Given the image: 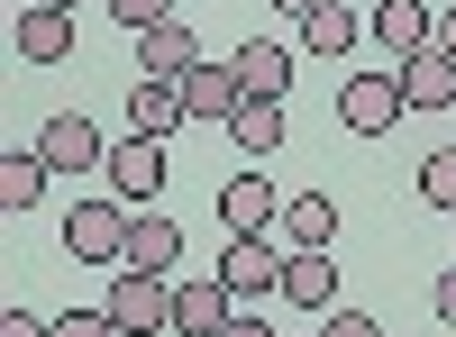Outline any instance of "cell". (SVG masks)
I'll return each instance as SVG.
<instances>
[{
	"mask_svg": "<svg viewBox=\"0 0 456 337\" xmlns=\"http://www.w3.org/2000/svg\"><path fill=\"white\" fill-rule=\"evenodd\" d=\"M128 219H137V210H128L119 192H110V201H73V210H64V246L83 255V265H119Z\"/></svg>",
	"mask_w": 456,
	"mask_h": 337,
	"instance_id": "6da1fadb",
	"label": "cell"
},
{
	"mask_svg": "<svg viewBox=\"0 0 456 337\" xmlns=\"http://www.w3.org/2000/svg\"><path fill=\"white\" fill-rule=\"evenodd\" d=\"M283 265H292V246H283V237H228V246H219V283L238 292V301L283 292Z\"/></svg>",
	"mask_w": 456,
	"mask_h": 337,
	"instance_id": "7a4b0ae2",
	"label": "cell"
},
{
	"mask_svg": "<svg viewBox=\"0 0 456 337\" xmlns=\"http://www.w3.org/2000/svg\"><path fill=\"white\" fill-rule=\"evenodd\" d=\"M402 73H347V92H338V128L347 137H384L393 119H402Z\"/></svg>",
	"mask_w": 456,
	"mask_h": 337,
	"instance_id": "3957f363",
	"label": "cell"
},
{
	"mask_svg": "<svg viewBox=\"0 0 456 337\" xmlns=\"http://www.w3.org/2000/svg\"><path fill=\"white\" fill-rule=\"evenodd\" d=\"M110 319H119V337H156V328H174V283L119 265V283H110Z\"/></svg>",
	"mask_w": 456,
	"mask_h": 337,
	"instance_id": "277c9868",
	"label": "cell"
},
{
	"mask_svg": "<svg viewBox=\"0 0 456 337\" xmlns=\"http://www.w3.org/2000/svg\"><path fill=\"white\" fill-rule=\"evenodd\" d=\"M37 156H46L55 173H101V164H110V146H101V128L83 119V109H55V119L37 128Z\"/></svg>",
	"mask_w": 456,
	"mask_h": 337,
	"instance_id": "5b68a950",
	"label": "cell"
},
{
	"mask_svg": "<svg viewBox=\"0 0 456 337\" xmlns=\"http://www.w3.org/2000/svg\"><path fill=\"white\" fill-rule=\"evenodd\" d=\"M101 173H110V192H119L128 210H146V201L165 192V146H156V137H119Z\"/></svg>",
	"mask_w": 456,
	"mask_h": 337,
	"instance_id": "8992f818",
	"label": "cell"
},
{
	"mask_svg": "<svg viewBox=\"0 0 456 337\" xmlns=\"http://www.w3.org/2000/svg\"><path fill=\"white\" fill-rule=\"evenodd\" d=\"M192 64H201V36L183 28V19H156V28H137V73H146V83H183Z\"/></svg>",
	"mask_w": 456,
	"mask_h": 337,
	"instance_id": "52a82bcc",
	"label": "cell"
},
{
	"mask_svg": "<svg viewBox=\"0 0 456 337\" xmlns=\"http://www.w3.org/2000/svg\"><path fill=\"white\" fill-rule=\"evenodd\" d=\"M274 182H265V173H228L219 182V229L228 237H265V229H274Z\"/></svg>",
	"mask_w": 456,
	"mask_h": 337,
	"instance_id": "ba28073f",
	"label": "cell"
},
{
	"mask_svg": "<svg viewBox=\"0 0 456 337\" xmlns=\"http://www.w3.org/2000/svg\"><path fill=\"white\" fill-rule=\"evenodd\" d=\"M228 73H238L247 100H283V92H292V46H274V36H247V46L228 55Z\"/></svg>",
	"mask_w": 456,
	"mask_h": 337,
	"instance_id": "9c48e42d",
	"label": "cell"
},
{
	"mask_svg": "<svg viewBox=\"0 0 456 337\" xmlns=\"http://www.w3.org/2000/svg\"><path fill=\"white\" fill-rule=\"evenodd\" d=\"M283 301H292V310H338V255H329V246H292Z\"/></svg>",
	"mask_w": 456,
	"mask_h": 337,
	"instance_id": "30bf717a",
	"label": "cell"
},
{
	"mask_svg": "<svg viewBox=\"0 0 456 337\" xmlns=\"http://www.w3.org/2000/svg\"><path fill=\"white\" fill-rule=\"evenodd\" d=\"M374 36H384L393 55H420V46H438V10L429 0H374V19H365Z\"/></svg>",
	"mask_w": 456,
	"mask_h": 337,
	"instance_id": "8fae6325",
	"label": "cell"
},
{
	"mask_svg": "<svg viewBox=\"0 0 456 337\" xmlns=\"http://www.w3.org/2000/svg\"><path fill=\"white\" fill-rule=\"evenodd\" d=\"M402 100H411V109H456V55H447V46L402 55Z\"/></svg>",
	"mask_w": 456,
	"mask_h": 337,
	"instance_id": "7c38bea8",
	"label": "cell"
},
{
	"mask_svg": "<svg viewBox=\"0 0 456 337\" xmlns=\"http://www.w3.org/2000/svg\"><path fill=\"white\" fill-rule=\"evenodd\" d=\"M174 255H183V229H174L165 210H137V219H128V246H119V265H128V274H165Z\"/></svg>",
	"mask_w": 456,
	"mask_h": 337,
	"instance_id": "4fadbf2b",
	"label": "cell"
},
{
	"mask_svg": "<svg viewBox=\"0 0 456 337\" xmlns=\"http://www.w3.org/2000/svg\"><path fill=\"white\" fill-rule=\"evenodd\" d=\"M228 319H238V292H228L219 274H210V283H183V292H174V328H183V337H219Z\"/></svg>",
	"mask_w": 456,
	"mask_h": 337,
	"instance_id": "5bb4252c",
	"label": "cell"
},
{
	"mask_svg": "<svg viewBox=\"0 0 456 337\" xmlns=\"http://www.w3.org/2000/svg\"><path fill=\"white\" fill-rule=\"evenodd\" d=\"M174 119H192V109H183V83H146L137 73V92H128V137H174Z\"/></svg>",
	"mask_w": 456,
	"mask_h": 337,
	"instance_id": "9a60e30c",
	"label": "cell"
},
{
	"mask_svg": "<svg viewBox=\"0 0 456 337\" xmlns=\"http://www.w3.org/2000/svg\"><path fill=\"white\" fill-rule=\"evenodd\" d=\"M238 100H247V92H238V73H228V64H192V73H183V109H192V119H219V128H228V119H238Z\"/></svg>",
	"mask_w": 456,
	"mask_h": 337,
	"instance_id": "2e32d148",
	"label": "cell"
},
{
	"mask_svg": "<svg viewBox=\"0 0 456 337\" xmlns=\"http://www.w3.org/2000/svg\"><path fill=\"white\" fill-rule=\"evenodd\" d=\"M10 46H19L28 64H64V55H73V19H64V10H19Z\"/></svg>",
	"mask_w": 456,
	"mask_h": 337,
	"instance_id": "e0dca14e",
	"label": "cell"
},
{
	"mask_svg": "<svg viewBox=\"0 0 456 337\" xmlns=\"http://www.w3.org/2000/svg\"><path fill=\"white\" fill-rule=\"evenodd\" d=\"M283 246H338V201H329V192L283 201Z\"/></svg>",
	"mask_w": 456,
	"mask_h": 337,
	"instance_id": "ac0fdd59",
	"label": "cell"
},
{
	"mask_svg": "<svg viewBox=\"0 0 456 337\" xmlns=\"http://www.w3.org/2000/svg\"><path fill=\"white\" fill-rule=\"evenodd\" d=\"M356 36H365V19L347 10V0H320V10L301 19V46H311V55H347Z\"/></svg>",
	"mask_w": 456,
	"mask_h": 337,
	"instance_id": "d6986e66",
	"label": "cell"
},
{
	"mask_svg": "<svg viewBox=\"0 0 456 337\" xmlns=\"http://www.w3.org/2000/svg\"><path fill=\"white\" fill-rule=\"evenodd\" d=\"M228 137H238V156H274L283 146V100H238Z\"/></svg>",
	"mask_w": 456,
	"mask_h": 337,
	"instance_id": "ffe728a7",
	"label": "cell"
},
{
	"mask_svg": "<svg viewBox=\"0 0 456 337\" xmlns=\"http://www.w3.org/2000/svg\"><path fill=\"white\" fill-rule=\"evenodd\" d=\"M46 156L37 146H19V156H0V210H37V192H46Z\"/></svg>",
	"mask_w": 456,
	"mask_h": 337,
	"instance_id": "44dd1931",
	"label": "cell"
},
{
	"mask_svg": "<svg viewBox=\"0 0 456 337\" xmlns=\"http://www.w3.org/2000/svg\"><path fill=\"white\" fill-rule=\"evenodd\" d=\"M420 201L456 210V146H429V156H420Z\"/></svg>",
	"mask_w": 456,
	"mask_h": 337,
	"instance_id": "7402d4cb",
	"label": "cell"
},
{
	"mask_svg": "<svg viewBox=\"0 0 456 337\" xmlns=\"http://www.w3.org/2000/svg\"><path fill=\"white\" fill-rule=\"evenodd\" d=\"M46 337H119V319H110V310H55Z\"/></svg>",
	"mask_w": 456,
	"mask_h": 337,
	"instance_id": "603a6c76",
	"label": "cell"
},
{
	"mask_svg": "<svg viewBox=\"0 0 456 337\" xmlns=\"http://www.w3.org/2000/svg\"><path fill=\"white\" fill-rule=\"evenodd\" d=\"M320 337H384L374 310H320Z\"/></svg>",
	"mask_w": 456,
	"mask_h": 337,
	"instance_id": "cb8c5ba5",
	"label": "cell"
},
{
	"mask_svg": "<svg viewBox=\"0 0 456 337\" xmlns=\"http://www.w3.org/2000/svg\"><path fill=\"white\" fill-rule=\"evenodd\" d=\"M110 10H119L128 28H156V19H174V0H110Z\"/></svg>",
	"mask_w": 456,
	"mask_h": 337,
	"instance_id": "d4e9b609",
	"label": "cell"
},
{
	"mask_svg": "<svg viewBox=\"0 0 456 337\" xmlns=\"http://www.w3.org/2000/svg\"><path fill=\"white\" fill-rule=\"evenodd\" d=\"M46 328H55V319H37V310H19V301L0 310V337H46Z\"/></svg>",
	"mask_w": 456,
	"mask_h": 337,
	"instance_id": "484cf974",
	"label": "cell"
},
{
	"mask_svg": "<svg viewBox=\"0 0 456 337\" xmlns=\"http://www.w3.org/2000/svg\"><path fill=\"white\" fill-rule=\"evenodd\" d=\"M429 310H438V319H447V328H456V265H447V274H438V283H429Z\"/></svg>",
	"mask_w": 456,
	"mask_h": 337,
	"instance_id": "4316f807",
	"label": "cell"
},
{
	"mask_svg": "<svg viewBox=\"0 0 456 337\" xmlns=\"http://www.w3.org/2000/svg\"><path fill=\"white\" fill-rule=\"evenodd\" d=\"M219 337H274V328H265V319H256V310H238V319H228V328H219Z\"/></svg>",
	"mask_w": 456,
	"mask_h": 337,
	"instance_id": "83f0119b",
	"label": "cell"
},
{
	"mask_svg": "<svg viewBox=\"0 0 456 337\" xmlns=\"http://www.w3.org/2000/svg\"><path fill=\"white\" fill-rule=\"evenodd\" d=\"M438 46H447V55H456V10H438Z\"/></svg>",
	"mask_w": 456,
	"mask_h": 337,
	"instance_id": "f1b7e54d",
	"label": "cell"
},
{
	"mask_svg": "<svg viewBox=\"0 0 456 337\" xmlns=\"http://www.w3.org/2000/svg\"><path fill=\"white\" fill-rule=\"evenodd\" d=\"M274 10H283V19H311V10H320V0H274Z\"/></svg>",
	"mask_w": 456,
	"mask_h": 337,
	"instance_id": "f546056e",
	"label": "cell"
},
{
	"mask_svg": "<svg viewBox=\"0 0 456 337\" xmlns=\"http://www.w3.org/2000/svg\"><path fill=\"white\" fill-rule=\"evenodd\" d=\"M28 10H64V19H73V0H28Z\"/></svg>",
	"mask_w": 456,
	"mask_h": 337,
	"instance_id": "4dcf8cb0",
	"label": "cell"
},
{
	"mask_svg": "<svg viewBox=\"0 0 456 337\" xmlns=\"http://www.w3.org/2000/svg\"><path fill=\"white\" fill-rule=\"evenodd\" d=\"M311 337H320V328H311Z\"/></svg>",
	"mask_w": 456,
	"mask_h": 337,
	"instance_id": "1f68e13d",
	"label": "cell"
}]
</instances>
